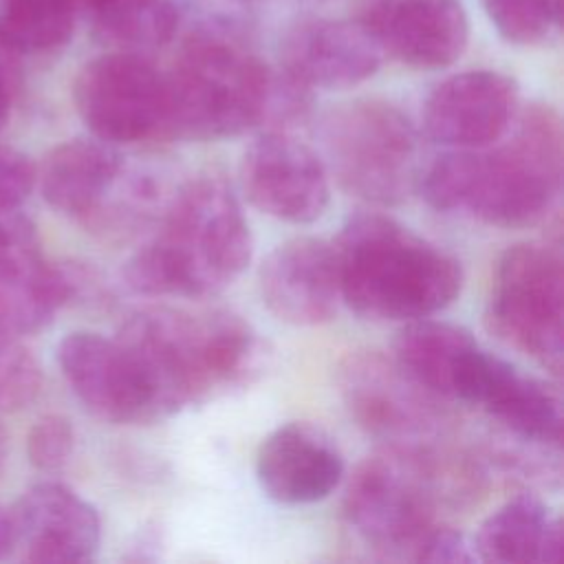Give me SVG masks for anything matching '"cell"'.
Listing matches in <instances>:
<instances>
[{"label":"cell","mask_w":564,"mask_h":564,"mask_svg":"<svg viewBox=\"0 0 564 564\" xmlns=\"http://www.w3.org/2000/svg\"><path fill=\"white\" fill-rule=\"evenodd\" d=\"M383 53L412 68L454 64L469 40V20L460 0H388L364 18Z\"/></svg>","instance_id":"cell-18"},{"label":"cell","mask_w":564,"mask_h":564,"mask_svg":"<svg viewBox=\"0 0 564 564\" xmlns=\"http://www.w3.org/2000/svg\"><path fill=\"white\" fill-rule=\"evenodd\" d=\"M337 383L357 425L390 447H427L445 427L441 397L414 381L394 357L375 350L348 355Z\"/></svg>","instance_id":"cell-10"},{"label":"cell","mask_w":564,"mask_h":564,"mask_svg":"<svg viewBox=\"0 0 564 564\" xmlns=\"http://www.w3.org/2000/svg\"><path fill=\"white\" fill-rule=\"evenodd\" d=\"M335 253L341 297L366 319L430 317L452 304L463 286L454 256L379 212L350 216Z\"/></svg>","instance_id":"cell-3"},{"label":"cell","mask_w":564,"mask_h":564,"mask_svg":"<svg viewBox=\"0 0 564 564\" xmlns=\"http://www.w3.org/2000/svg\"><path fill=\"white\" fill-rule=\"evenodd\" d=\"M7 216H9L7 212H0V242H2V236H4V231H7V227H4V225H7Z\"/></svg>","instance_id":"cell-34"},{"label":"cell","mask_w":564,"mask_h":564,"mask_svg":"<svg viewBox=\"0 0 564 564\" xmlns=\"http://www.w3.org/2000/svg\"><path fill=\"white\" fill-rule=\"evenodd\" d=\"M383 48L364 20L311 18L295 24L282 42L289 79L304 88L344 90L377 73Z\"/></svg>","instance_id":"cell-14"},{"label":"cell","mask_w":564,"mask_h":564,"mask_svg":"<svg viewBox=\"0 0 564 564\" xmlns=\"http://www.w3.org/2000/svg\"><path fill=\"white\" fill-rule=\"evenodd\" d=\"M494 29L511 44L544 42L560 24V0H482Z\"/></svg>","instance_id":"cell-25"},{"label":"cell","mask_w":564,"mask_h":564,"mask_svg":"<svg viewBox=\"0 0 564 564\" xmlns=\"http://www.w3.org/2000/svg\"><path fill=\"white\" fill-rule=\"evenodd\" d=\"M115 337L134 357L161 419L251 383L264 364L262 339L231 311L143 308Z\"/></svg>","instance_id":"cell-1"},{"label":"cell","mask_w":564,"mask_h":564,"mask_svg":"<svg viewBox=\"0 0 564 564\" xmlns=\"http://www.w3.org/2000/svg\"><path fill=\"white\" fill-rule=\"evenodd\" d=\"M126 167L110 143L73 139L53 148L42 165V196L51 207L93 225Z\"/></svg>","instance_id":"cell-21"},{"label":"cell","mask_w":564,"mask_h":564,"mask_svg":"<svg viewBox=\"0 0 564 564\" xmlns=\"http://www.w3.org/2000/svg\"><path fill=\"white\" fill-rule=\"evenodd\" d=\"M511 137L494 150H471L463 207L496 227L540 220L562 192V123L551 106L533 104L513 119Z\"/></svg>","instance_id":"cell-6"},{"label":"cell","mask_w":564,"mask_h":564,"mask_svg":"<svg viewBox=\"0 0 564 564\" xmlns=\"http://www.w3.org/2000/svg\"><path fill=\"white\" fill-rule=\"evenodd\" d=\"M75 445V432L66 416L62 414H46L42 416L26 436V454L29 460L37 469H57L62 467Z\"/></svg>","instance_id":"cell-27"},{"label":"cell","mask_w":564,"mask_h":564,"mask_svg":"<svg viewBox=\"0 0 564 564\" xmlns=\"http://www.w3.org/2000/svg\"><path fill=\"white\" fill-rule=\"evenodd\" d=\"M476 478L430 445L388 447L355 469L344 500L346 520L381 557L416 562L436 527L441 498L469 494Z\"/></svg>","instance_id":"cell-4"},{"label":"cell","mask_w":564,"mask_h":564,"mask_svg":"<svg viewBox=\"0 0 564 564\" xmlns=\"http://www.w3.org/2000/svg\"><path fill=\"white\" fill-rule=\"evenodd\" d=\"M471 549L476 560L489 564H557L564 553L562 522L540 498L520 494L482 520Z\"/></svg>","instance_id":"cell-22"},{"label":"cell","mask_w":564,"mask_h":564,"mask_svg":"<svg viewBox=\"0 0 564 564\" xmlns=\"http://www.w3.org/2000/svg\"><path fill=\"white\" fill-rule=\"evenodd\" d=\"M251 260V231L231 187L198 176L165 207L156 236L123 267L141 295L207 297L229 286Z\"/></svg>","instance_id":"cell-2"},{"label":"cell","mask_w":564,"mask_h":564,"mask_svg":"<svg viewBox=\"0 0 564 564\" xmlns=\"http://www.w3.org/2000/svg\"><path fill=\"white\" fill-rule=\"evenodd\" d=\"M518 110L516 82L498 70H465L441 82L425 99V134L447 148L480 150L500 141Z\"/></svg>","instance_id":"cell-13"},{"label":"cell","mask_w":564,"mask_h":564,"mask_svg":"<svg viewBox=\"0 0 564 564\" xmlns=\"http://www.w3.org/2000/svg\"><path fill=\"white\" fill-rule=\"evenodd\" d=\"M262 491L280 505H308L326 498L344 476V456L328 432L291 421L275 427L256 456Z\"/></svg>","instance_id":"cell-17"},{"label":"cell","mask_w":564,"mask_h":564,"mask_svg":"<svg viewBox=\"0 0 564 564\" xmlns=\"http://www.w3.org/2000/svg\"><path fill=\"white\" fill-rule=\"evenodd\" d=\"M474 560H476L474 549L467 544V540L458 531L436 524L430 531V535L425 538L416 562L463 564V562H474Z\"/></svg>","instance_id":"cell-29"},{"label":"cell","mask_w":564,"mask_h":564,"mask_svg":"<svg viewBox=\"0 0 564 564\" xmlns=\"http://www.w3.org/2000/svg\"><path fill=\"white\" fill-rule=\"evenodd\" d=\"M467 403L480 405L513 438L560 449L564 425L560 392L535 377L522 375L489 350Z\"/></svg>","instance_id":"cell-19"},{"label":"cell","mask_w":564,"mask_h":564,"mask_svg":"<svg viewBox=\"0 0 564 564\" xmlns=\"http://www.w3.org/2000/svg\"><path fill=\"white\" fill-rule=\"evenodd\" d=\"M485 348L463 326L438 319H412L394 339V361L425 390L443 399L469 397Z\"/></svg>","instance_id":"cell-20"},{"label":"cell","mask_w":564,"mask_h":564,"mask_svg":"<svg viewBox=\"0 0 564 564\" xmlns=\"http://www.w3.org/2000/svg\"><path fill=\"white\" fill-rule=\"evenodd\" d=\"M4 449H7V438H4V430L0 427V463L4 458Z\"/></svg>","instance_id":"cell-33"},{"label":"cell","mask_w":564,"mask_h":564,"mask_svg":"<svg viewBox=\"0 0 564 564\" xmlns=\"http://www.w3.org/2000/svg\"><path fill=\"white\" fill-rule=\"evenodd\" d=\"M326 172L352 196L397 205L419 185V134L392 104L357 99L333 108L319 126Z\"/></svg>","instance_id":"cell-7"},{"label":"cell","mask_w":564,"mask_h":564,"mask_svg":"<svg viewBox=\"0 0 564 564\" xmlns=\"http://www.w3.org/2000/svg\"><path fill=\"white\" fill-rule=\"evenodd\" d=\"M13 546V538H11V522L9 516L0 509V557L7 555Z\"/></svg>","instance_id":"cell-30"},{"label":"cell","mask_w":564,"mask_h":564,"mask_svg":"<svg viewBox=\"0 0 564 564\" xmlns=\"http://www.w3.org/2000/svg\"><path fill=\"white\" fill-rule=\"evenodd\" d=\"M15 337L0 330V412L24 408L42 386L35 357Z\"/></svg>","instance_id":"cell-26"},{"label":"cell","mask_w":564,"mask_h":564,"mask_svg":"<svg viewBox=\"0 0 564 564\" xmlns=\"http://www.w3.org/2000/svg\"><path fill=\"white\" fill-rule=\"evenodd\" d=\"M75 106L90 132L110 145L167 137L165 73L134 51L90 59L75 79Z\"/></svg>","instance_id":"cell-9"},{"label":"cell","mask_w":564,"mask_h":564,"mask_svg":"<svg viewBox=\"0 0 564 564\" xmlns=\"http://www.w3.org/2000/svg\"><path fill=\"white\" fill-rule=\"evenodd\" d=\"M75 0H2L0 40L22 53L53 51L68 42Z\"/></svg>","instance_id":"cell-24"},{"label":"cell","mask_w":564,"mask_h":564,"mask_svg":"<svg viewBox=\"0 0 564 564\" xmlns=\"http://www.w3.org/2000/svg\"><path fill=\"white\" fill-rule=\"evenodd\" d=\"M260 293L282 322L293 326L328 322L341 297L335 247L311 236L278 245L260 267Z\"/></svg>","instance_id":"cell-16"},{"label":"cell","mask_w":564,"mask_h":564,"mask_svg":"<svg viewBox=\"0 0 564 564\" xmlns=\"http://www.w3.org/2000/svg\"><path fill=\"white\" fill-rule=\"evenodd\" d=\"M240 181L256 209L295 225L317 220L330 198L322 156L284 130H269L245 150Z\"/></svg>","instance_id":"cell-11"},{"label":"cell","mask_w":564,"mask_h":564,"mask_svg":"<svg viewBox=\"0 0 564 564\" xmlns=\"http://www.w3.org/2000/svg\"><path fill=\"white\" fill-rule=\"evenodd\" d=\"M35 167L22 152L0 145V212H15L31 194Z\"/></svg>","instance_id":"cell-28"},{"label":"cell","mask_w":564,"mask_h":564,"mask_svg":"<svg viewBox=\"0 0 564 564\" xmlns=\"http://www.w3.org/2000/svg\"><path fill=\"white\" fill-rule=\"evenodd\" d=\"M13 546L35 564L88 562L99 549L101 524L93 505L64 485L24 491L9 513Z\"/></svg>","instance_id":"cell-15"},{"label":"cell","mask_w":564,"mask_h":564,"mask_svg":"<svg viewBox=\"0 0 564 564\" xmlns=\"http://www.w3.org/2000/svg\"><path fill=\"white\" fill-rule=\"evenodd\" d=\"M388 0H364V11L359 13V18H368L370 13H375L377 9H381Z\"/></svg>","instance_id":"cell-32"},{"label":"cell","mask_w":564,"mask_h":564,"mask_svg":"<svg viewBox=\"0 0 564 564\" xmlns=\"http://www.w3.org/2000/svg\"><path fill=\"white\" fill-rule=\"evenodd\" d=\"M97 31L126 48H154L165 44L178 22L172 0H75Z\"/></svg>","instance_id":"cell-23"},{"label":"cell","mask_w":564,"mask_h":564,"mask_svg":"<svg viewBox=\"0 0 564 564\" xmlns=\"http://www.w3.org/2000/svg\"><path fill=\"white\" fill-rule=\"evenodd\" d=\"M7 112H9V86H7L4 73L0 68V123L7 119Z\"/></svg>","instance_id":"cell-31"},{"label":"cell","mask_w":564,"mask_h":564,"mask_svg":"<svg viewBox=\"0 0 564 564\" xmlns=\"http://www.w3.org/2000/svg\"><path fill=\"white\" fill-rule=\"evenodd\" d=\"M57 364L79 401L99 419L110 423L161 419L145 377L117 337L70 333L57 346Z\"/></svg>","instance_id":"cell-12"},{"label":"cell","mask_w":564,"mask_h":564,"mask_svg":"<svg viewBox=\"0 0 564 564\" xmlns=\"http://www.w3.org/2000/svg\"><path fill=\"white\" fill-rule=\"evenodd\" d=\"M489 328L553 375L564 364V260L551 242L509 247L496 269Z\"/></svg>","instance_id":"cell-8"},{"label":"cell","mask_w":564,"mask_h":564,"mask_svg":"<svg viewBox=\"0 0 564 564\" xmlns=\"http://www.w3.org/2000/svg\"><path fill=\"white\" fill-rule=\"evenodd\" d=\"M275 84L269 68L240 44L198 33L165 73L167 137L209 141L264 123Z\"/></svg>","instance_id":"cell-5"}]
</instances>
